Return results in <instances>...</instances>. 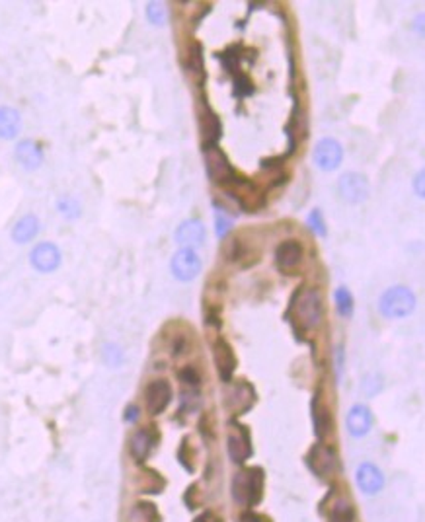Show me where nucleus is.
<instances>
[{"label":"nucleus","mask_w":425,"mask_h":522,"mask_svg":"<svg viewBox=\"0 0 425 522\" xmlns=\"http://www.w3.org/2000/svg\"><path fill=\"white\" fill-rule=\"evenodd\" d=\"M215 220H217V236L218 238H225L230 232V227H232V218L227 215V211L218 209L215 211Z\"/></svg>","instance_id":"2f4dec72"},{"label":"nucleus","mask_w":425,"mask_h":522,"mask_svg":"<svg viewBox=\"0 0 425 522\" xmlns=\"http://www.w3.org/2000/svg\"><path fill=\"white\" fill-rule=\"evenodd\" d=\"M338 191H340V197L344 199L345 203H363L369 197L367 178L363 174H357V171H347L340 178Z\"/></svg>","instance_id":"39448f33"},{"label":"nucleus","mask_w":425,"mask_h":522,"mask_svg":"<svg viewBox=\"0 0 425 522\" xmlns=\"http://www.w3.org/2000/svg\"><path fill=\"white\" fill-rule=\"evenodd\" d=\"M333 300H335L338 312H340L344 318H349V316L353 314V296H351V293H349L345 286H340V289L333 293Z\"/></svg>","instance_id":"b1692460"},{"label":"nucleus","mask_w":425,"mask_h":522,"mask_svg":"<svg viewBox=\"0 0 425 522\" xmlns=\"http://www.w3.org/2000/svg\"><path fill=\"white\" fill-rule=\"evenodd\" d=\"M22 127V117L14 107H0V138L10 140L20 133Z\"/></svg>","instance_id":"a211bd4d"},{"label":"nucleus","mask_w":425,"mask_h":522,"mask_svg":"<svg viewBox=\"0 0 425 522\" xmlns=\"http://www.w3.org/2000/svg\"><path fill=\"white\" fill-rule=\"evenodd\" d=\"M104 361L110 364V366H119L121 361H123V353H121V349H119L117 345L110 343V345H105L104 347Z\"/></svg>","instance_id":"72a5a7b5"},{"label":"nucleus","mask_w":425,"mask_h":522,"mask_svg":"<svg viewBox=\"0 0 425 522\" xmlns=\"http://www.w3.org/2000/svg\"><path fill=\"white\" fill-rule=\"evenodd\" d=\"M332 521L333 522H353V509H351V505H349V503H345V501H340V503L333 507Z\"/></svg>","instance_id":"7c9ffc66"},{"label":"nucleus","mask_w":425,"mask_h":522,"mask_svg":"<svg viewBox=\"0 0 425 522\" xmlns=\"http://www.w3.org/2000/svg\"><path fill=\"white\" fill-rule=\"evenodd\" d=\"M309 462H311L312 470L318 474V476H330L333 470H335V455L333 450L326 448L324 444H316L309 455Z\"/></svg>","instance_id":"dca6fc26"},{"label":"nucleus","mask_w":425,"mask_h":522,"mask_svg":"<svg viewBox=\"0 0 425 522\" xmlns=\"http://www.w3.org/2000/svg\"><path fill=\"white\" fill-rule=\"evenodd\" d=\"M30 261H32V265H34L37 271L51 273L61 265V251H59L55 244L43 242V244H37L34 250H32Z\"/></svg>","instance_id":"6e6552de"},{"label":"nucleus","mask_w":425,"mask_h":522,"mask_svg":"<svg viewBox=\"0 0 425 522\" xmlns=\"http://www.w3.org/2000/svg\"><path fill=\"white\" fill-rule=\"evenodd\" d=\"M152 444H154V437L150 435V431L141 429L131 439V455L135 456L137 460H145L149 456Z\"/></svg>","instance_id":"4be33fe9"},{"label":"nucleus","mask_w":425,"mask_h":522,"mask_svg":"<svg viewBox=\"0 0 425 522\" xmlns=\"http://www.w3.org/2000/svg\"><path fill=\"white\" fill-rule=\"evenodd\" d=\"M131 522H158V512L150 503H138L131 511Z\"/></svg>","instance_id":"393cba45"},{"label":"nucleus","mask_w":425,"mask_h":522,"mask_svg":"<svg viewBox=\"0 0 425 522\" xmlns=\"http://www.w3.org/2000/svg\"><path fill=\"white\" fill-rule=\"evenodd\" d=\"M203 154H205V170L211 182L217 185H232L240 180L227 154L217 145H203Z\"/></svg>","instance_id":"20e7f679"},{"label":"nucleus","mask_w":425,"mask_h":522,"mask_svg":"<svg viewBox=\"0 0 425 522\" xmlns=\"http://www.w3.org/2000/svg\"><path fill=\"white\" fill-rule=\"evenodd\" d=\"M262 489H264V476L262 470L250 468L246 472H242L234 477L232 483V497L238 505L252 507L258 501L262 499Z\"/></svg>","instance_id":"7ed1b4c3"},{"label":"nucleus","mask_w":425,"mask_h":522,"mask_svg":"<svg viewBox=\"0 0 425 522\" xmlns=\"http://www.w3.org/2000/svg\"><path fill=\"white\" fill-rule=\"evenodd\" d=\"M424 182H425V171L424 170L417 171V176H415V182H414L415 194H417V197H424V195H425Z\"/></svg>","instance_id":"c9c22d12"},{"label":"nucleus","mask_w":425,"mask_h":522,"mask_svg":"<svg viewBox=\"0 0 425 522\" xmlns=\"http://www.w3.org/2000/svg\"><path fill=\"white\" fill-rule=\"evenodd\" d=\"M240 522H262V519H260V516H256V514H252V512H246V514H242Z\"/></svg>","instance_id":"58836bf2"},{"label":"nucleus","mask_w":425,"mask_h":522,"mask_svg":"<svg viewBox=\"0 0 425 522\" xmlns=\"http://www.w3.org/2000/svg\"><path fill=\"white\" fill-rule=\"evenodd\" d=\"M314 164L324 171L335 170L344 160V148L335 138H322L314 148Z\"/></svg>","instance_id":"423d86ee"},{"label":"nucleus","mask_w":425,"mask_h":522,"mask_svg":"<svg viewBox=\"0 0 425 522\" xmlns=\"http://www.w3.org/2000/svg\"><path fill=\"white\" fill-rule=\"evenodd\" d=\"M172 273L178 281H194L197 275L201 273V260L194 250L182 248L174 253L172 258Z\"/></svg>","instance_id":"0eeeda50"},{"label":"nucleus","mask_w":425,"mask_h":522,"mask_svg":"<svg viewBox=\"0 0 425 522\" xmlns=\"http://www.w3.org/2000/svg\"><path fill=\"white\" fill-rule=\"evenodd\" d=\"M194 522H222V521H220L218 516H215L213 512H203V514H199Z\"/></svg>","instance_id":"4c0bfd02"},{"label":"nucleus","mask_w":425,"mask_h":522,"mask_svg":"<svg viewBox=\"0 0 425 522\" xmlns=\"http://www.w3.org/2000/svg\"><path fill=\"white\" fill-rule=\"evenodd\" d=\"M312 411H314V429H316V437H318V439H326V437L330 435V431H332V415H330L328 408L318 399V396H316L314 404H312Z\"/></svg>","instance_id":"412c9836"},{"label":"nucleus","mask_w":425,"mask_h":522,"mask_svg":"<svg viewBox=\"0 0 425 522\" xmlns=\"http://www.w3.org/2000/svg\"><path fill=\"white\" fill-rule=\"evenodd\" d=\"M180 378L184 380L185 384H189V386H197L199 384V376H197L194 366H185L184 370H180Z\"/></svg>","instance_id":"f704fd0d"},{"label":"nucleus","mask_w":425,"mask_h":522,"mask_svg":"<svg viewBox=\"0 0 425 522\" xmlns=\"http://www.w3.org/2000/svg\"><path fill=\"white\" fill-rule=\"evenodd\" d=\"M289 312H295V318L300 324L302 329H314L320 326L324 318V302L318 291L309 289V291H299L293 296V304L289 308Z\"/></svg>","instance_id":"f257e3e1"},{"label":"nucleus","mask_w":425,"mask_h":522,"mask_svg":"<svg viewBox=\"0 0 425 522\" xmlns=\"http://www.w3.org/2000/svg\"><path fill=\"white\" fill-rule=\"evenodd\" d=\"M248 388H250V384H246V382H240L238 386H234V390L230 392L229 406L234 409V413H236V415H242L244 411H248V409L252 408V404L244 401V392H246Z\"/></svg>","instance_id":"5701e85b"},{"label":"nucleus","mask_w":425,"mask_h":522,"mask_svg":"<svg viewBox=\"0 0 425 522\" xmlns=\"http://www.w3.org/2000/svg\"><path fill=\"white\" fill-rule=\"evenodd\" d=\"M199 115H201V129H203V135L207 136L205 145H217L218 138L222 135V127H220L218 117L211 112L209 105H205V109Z\"/></svg>","instance_id":"aec40b11"},{"label":"nucleus","mask_w":425,"mask_h":522,"mask_svg":"<svg viewBox=\"0 0 425 522\" xmlns=\"http://www.w3.org/2000/svg\"><path fill=\"white\" fill-rule=\"evenodd\" d=\"M16 160L25 170H37L43 162V150L35 140L25 138L22 143H18V147H16Z\"/></svg>","instance_id":"2eb2a0df"},{"label":"nucleus","mask_w":425,"mask_h":522,"mask_svg":"<svg viewBox=\"0 0 425 522\" xmlns=\"http://www.w3.org/2000/svg\"><path fill=\"white\" fill-rule=\"evenodd\" d=\"M242 47L240 45H232L229 47L225 53H220L218 57L222 61V65H225V70L230 72V74H236L238 72V65H240V59H242Z\"/></svg>","instance_id":"a878e982"},{"label":"nucleus","mask_w":425,"mask_h":522,"mask_svg":"<svg viewBox=\"0 0 425 522\" xmlns=\"http://www.w3.org/2000/svg\"><path fill=\"white\" fill-rule=\"evenodd\" d=\"M415 296L406 286H391L379 300V310L384 318H406L414 312Z\"/></svg>","instance_id":"f03ea898"},{"label":"nucleus","mask_w":425,"mask_h":522,"mask_svg":"<svg viewBox=\"0 0 425 522\" xmlns=\"http://www.w3.org/2000/svg\"><path fill=\"white\" fill-rule=\"evenodd\" d=\"M147 409L152 415H160L172 401V386L166 380H152L147 386Z\"/></svg>","instance_id":"1a4fd4ad"},{"label":"nucleus","mask_w":425,"mask_h":522,"mask_svg":"<svg viewBox=\"0 0 425 522\" xmlns=\"http://www.w3.org/2000/svg\"><path fill=\"white\" fill-rule=\"evenodd\" d=\"M147 18L152 25H162L166 22V8L162 2H149L147 4Z\"/></svg>","instance_id":"c85d7f7f"},{"label":"nucleus","mask_w":425,"mask_h":522,"mask_svg":"<svg viewBox=\"0 0 425 522\" xmlns=\"http://www.w3.org/2000/svg\"><path fill=\"white\" fill-rule=\"evenodd\" d=\"M300 261H302V246L297 240H285L277 246L276 263L279 269H283V271L293 269Z\"/></svg>","instance_id":"4468645a"},{"label":"nucleus","mask_w":425,"mask_h":522,"mask_svg":"<svg viewBox=\"0 0 425 522\" xmlns=\"http://www.w3.org/2000/svg\"><path fill=\"white\" fill-rule=\"evenodd\" d=\"M37 232H39V220L34 215H25L16 222V227L12 230V238L18 244H25V242L34 240Z\"/></svg>","instance_id":"6ab92c4d"},{"label":"nucleus","mask_w":425,"mask_h":522,"mask_svg":"<svg viewBox=\"0 0 425 522\" xmlns=\"http://www.w3.org/2000/svg\"><path fill=\"white\" fill-rule=\"evenodd\" d=\"M213 357H215V364H217L220 380L230 382V378L236 370V357H234L232 347L225 340H217L213 345Z\"/></svg>","instance_id":"9b49d317"},{"label":"nucleus","mask_w":425,"mask_h":522,"mask_svg":"<svg viewBox=\"0 0 425 522\" xmlns=\"http://www.w3.org/2000/svg\"><path fill=\"white\" fill-rule=\"evenodd\" d=\"M176 242L180 246L187 248V250H194V248L203 246V242H205V227H203V222L201 220H194V218L184 220L178 227V230H176Z\"/></svg>","instance_id":"9d476101"},{"label":"nucleus","mask_w":425,"mask_h":522,"mask_svg":"<svg viewBox=\"0 0 425 522\" xmlns=\"http://www.w3.org/2000/svg\"><path fill=\"white\" fill-rule=\"evenodd\" d=\"M355 477L359 489H361L363 493H367V495H377L380 489L384 488V476H382V472H380L375 464H371V462H365V464L359 466Z\"/></svg>","instance_id":"f8f14e48"},{"label":"nucleus","mask_w":425,"mask_h":522,"mask_svg":"<svg viewBox=\"0 0 425 522\" xmlns=\"http://www.w3.org/2000/svg\"><path fill=\"white\" fill-rule=\"evenodd\" d=\"M232 94H234V98H238V100H242V98H246V96H252L253 94V84H252V80L248 79L246 74H234V90H232Z\"/></svg>","instance_id":"cd10ccee"},{"label":"nucleus","mask_w":425,"mask_h":522,"mask_svg":"<svg viewBox=\"0 0 425 522\" xmlns=\"http://www.w3.org/2000/svg\"><path fill=\"white\" fill-rule=\"evenodd\" d=\"M309 227L312 228V232L314 234H318V236H326L328 234V230H326V222H324V216L318 209H314L311 215H309Z\"/></svg>","instance_id":"473e14b6"},{"label":"nucleus","mask_w":425,"mask_h":522,"mask_svg":"<svg viewBox=\"0 0 425 522\" xmlns=\"http://www.w3.org/2000/svg\"><path fill=\"white\" fill-rule=\"evenodd\" d=\"M138 419V408L137 406H129L125 409V421L127 423H135Z\"/></svg>","instance_id":"e433bc0d"},{"label":"nucleus","mask_w":425,"mask_h":522,"mask_svg":"<svg viewBox=\"0 0 425 522\" xmlns=\"http://www.w3.org/2000/svg\"><path fill=\"white\" fill-rule=\"evenodd\" d=\"M238 432H230L229 435V455L234 462H244L246 458L252 455V444L250 437L244 427H236Z\"/></svg>","instance_id":"f3484780"},{"label":"nucleus","mask_w":425,"mask_h":522,"mask_svg":"<svg viewBox=\"0 0 425 522\" xmlns=\"http://www.w3.org/2000/svg\"><path fill=\"white\" fill-rule=\"evenodd\" d=\"M187 68L194 72V74H199V82L203 84L205 80V67H203V51H201V45L199 43H194L191 45V51H189V65Z\"/></svg>","instance_id":"bb28decb"},{"label":"nucleus","mask_w":425,"mask_h":522,"mask_svg":"<svg viewBox=\"0 0 425 522\" xmlns=\"http://www.w3.org/2000/svg\"><path fill=\"white\" fill-rule=\"evenodd\" d=\"M59 213L67 218H76V216H81V205L72 197H63V199H59Z\"/></svg>","instance_id":"c756f323"},{"label":"nucleus","mask_w":425,"mask_h":522,"mask_svg":"<svg viewBox=\"0 0 425 522\" xmlns=\"http://www.w3.org/2000/svg\"><path fill=\"white\" fill-rule=\"evenodd\" d=\"M373 427V413L367 406L363 404H357L353 408L349 409L347 413V431L353 437H365Z\"/></svg>","instance_id":"ddd939ff"}]
</instances>
